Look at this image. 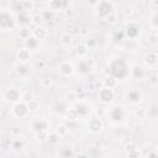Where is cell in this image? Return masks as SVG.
Wrapping results in <instances>:
<instances>
[{
  "instance_id": "4dcf8cb0",
  "label": "cell",
  "mask_w": 158,
  "mask_h": 158,
  "mask_svg": "<svg viewBox=\"0 0 158 158\" xmlns=\"http://www.w3.org/2000/svg\"><path fill=\"white\" fill-rule=\"evenodd\" d=\"M99 2H100L99 0H88V4H89L90 6H94V7H95V6H98V5H99Z\"/></svg>"
},
{
  "instance_id": "d590c367",
  "label": "cell",
  "mask_w": 158,
  "mask_h": 158,
  "mask_svg": "<svg viewBox=\"0 0 158 158\" xmlns=\"http://www.w3.org/2000/svg\"><path fill=\"white\" fill-rule=\"evenodd\" d=\"M152 4H153V6L158 7V0H152Z\"/></svg>"
},
{
  "instance_id": "8fae6325",
  "label": "cell",
  "mask_w": 158,
  "mask_h": 158,
  "mask_svg": "<svg viewBox=\"0 0 158 158\" xmlns=\"http://www.w3.org/2000/svg\"><path fill=\"white\" fill-rule=\"evenodd\" d=\"M72 42H73V36H72L70 33L64 32V33L60 35V37H59V43H60L62 46L68 47V46L72 44Z\"/></svg>"
},
{
  "instance_id": "603a6c76",
  "label": "cell",
  "mask_w": 158,
  "mask_h": 158,
  "mask_svg": "<svg viewBox=\"0 0 158 158\" xmlns=\"http://www.w3.org/2000/svg\"><path fill=\"white\" fill-rule=\"evenodd\" d=\"M148 81H149V84L153 85V86L158 85V74H156V73L149 74V75H148Z\"/></svg>"
},
{
  "instance_id": "d4e9b609",
  "label": "cell",
  "mask_w": 158,
  "mask_h": 158,
  "mask_svg": "<svg viewBox=\"0 0 158 158\" xmlns=\"http://www.w3.org/2000/svg\"><path fill=\"white\" fill-rule=\"evenodd\" d=\"M33 99V95L31 94V93H28V91H26V93H23L22 95H21V100L23 101V102H28L30 100H32Z\"/></svg>"
},
{
  "instance_id": "d6a6232c",
  "label": "cell",
  "mask_w": 158,
  "mask_h": 158,
  "mask_svg": "<svg viewBox=\"0 0 158 158\" xmlns=\"http://www.w3.org/2000/svg\"><path fill=\"white\" fill-rule=\"evenodd\" d=\"M9 4H10L11 6H16V5H19V4H20V0H10V1H9Z\"/></svg>"
},
{
  "instance_id": "5b68a950",
  "label": "cell",
  "mask_w": 158,
  "mask_h": 158,
  "mask_svg": "<svg viewBox=\"0 0 158 158\" xmlns=\"http://www.w3.org/2000/svg\"><path fill=\"white\" fill-rule=\"evenodd\" d=\"M58 68H59V73L64 77H70L75 72V68L70 62H62Z\"/></svg>"
},
{
  "instance_id": "4fadbf2b",
  "label": "cell",
  "mask_w": 158,
  "mask_h": 158,
  "mask_svg": "<svg viewBox=\"0 0 158 158\" xmlns=\"http://www.w3.org/2000/svg\"><path fill=\"white\" fill-rule=\"evenodd\" d=\"M88 51H89V47L85 43H80V44H78L75 47V52H77V54H79V57L86 56L88 54Z\"/></svg>"
},
{
  "instance_id": "ac0fdd59",
  "label": "cell",
  "mask_w": 158,
  "mask_h": 158,
  "mask_svg": "<svg viewBox=\"0 0 158 158\" xmlns=\"http://www.w3.org/2000/svg\"><path fill=\"white\" fill-rule=\"evenodd\" d=\"M68 131H69V128H68V126H65V125H63V123H60V125H58L57 126V128H56V132L60 136V137H63V136H65L67 133H68Z\"/></svg>"
},
{
  "instance_id": "ba28073f",
  "label": "cell",
  "mask_w": 158,
  "mask_h": 158,
  "mask_svg": "<svg viewBox=\"0 0 158 158\" xmlns=\"http://www.w3.org/2000/svg\"><path fill=\"white\" fill-rule=\"evenodd\" d=\"M31 57V53H30V49L27 47H22L19 52H17V59L20 60V63H26L28 62Z\"/></svg>"
},
{
  "instance_id": "f1b7e54d",
  "label": "cell",
  "mask_w": 158,
  "mask_h": 158,
  "mask_svg": "<svg viewBox=\"0 0 158 158\" xmlns=\"http://www.w3.org/2000/svg\"><path fill=\"white\" fill-rule=\"evenodd\" d=\"M74 15V10L72 9V7H67V10H65V16L67 17H72Z\"/></svg>"
},
{
  "instance_id": "2e32d148",
  "label": "cell",
  "mask_w": 158,
  "mask_h": 158,
  "mask_svg": "<svg viewBox=\"0 0 158 158\" xmlns=\"http://www.w3.org/2000/svg\"><path fill=\"white\" fill-rule=\"evenodd\" d=\"M78 93L77 91H74V90H70V91H68L67 94H65V100L68 101V102H75V101H78Z\"/></svg>"
},
{
  "instance_id": "74e56055",
  "label": "cell",
  "mask_w": 158,
  "mask_h": 158,
  "mask_svg": "<svg viewBox=\"0 0 158 158\" xmlns=\"http://www.w3.org/2000/svg\"><path fill=\"white\" fill-rule=\"evenodd\" d=\"M44 1H51V0H44Z\"/></svg>"
},
{
  "instance_id": "4316f807",
  "label": "cell",
  "mask_w": 158,
  "mask_h": 158,
  "mask_svg": "<svg viewBox=\"0 0 158 158\" xmlns=\"http://www.w3.org/2000/svg\"><path fill=\"white\" fill-rule=\"evenodd\" d=\"M41 84H42L43 88H49L52 85V80H51V78H43Z\"/></svg>"
},
{
  "instance_id": "3957f363",
  "label": "cell",
  "mask_w": 158,
  "mask_h": 158,
  "mask_svg": "<svg viewBox=\"0 0 158 158\" xmlns=\"http://www.w3.org/2000/svg\"><path fill=\"white\" fill-rule=\"evenodd\" d=\"M104 128V123L101 121V117H93L89 120L88 122V130L89 132L96 135V133H100Z\"/></svg>"
},
{
  "instance_id": "836d02e7",
  "label": "cell",
  "mask_w": 158,
  "mask_h": 158,
  "mask_svg": "<svg viewBox=\"0 0 158 158\" xmlns=\"http://www.w3.org/2000/svg\"><path fill=\"white\" fill-rule=\"evenodd\" d=\"M104 112H105V111H104L102 109H98V110H96V115H98V117H100L101 115H104Z\"/></svg>"
},
{
  "instance_id": "8992f818",
  "label": "cell",
  "mask_w": 158,
  "mask_h": 158,
  "mask_svg": "<svg viewBox=\"0 0 158 158\" xmlns=\"http://www.w3.org/2000/svg\"><path fill=\"white\" fill-rule=\"evenodd\" d=\"M143 62H144L146 65H148L151 68L156 67L157 63H158V54L156 52H153V51H149L143 56Z\"/></svg>"
},
{
  "instance_id": "30bf717a",
  "label": "cell",
  "mask_w": 158,
  "mask_h": 158,
  "mask_svg": "<svg viewBox=\"0 0 158 158\" xmlns=\"http://www.w3.org/2000/svg\"><path fill=\"white\" fill-rule=\"evenodd\" d=\"M117 84H118L117 79H116L115 77H112V75H107V77H105L104 81H102V85L106 86V88H110V89H115V88L117 86Z\"/></svg>"
},
{
  "instance_id": "9c48e42d",
  "label": "cell",
  "mask_w": 158,
  "mask_h": 158,
  "mask_svg": "<svg viewBox=\"0 0 158 158\" xmlns=\"http://www.w3.org/2000/svg\"><path fill=\"white\" fill-rule=\"evenodd\" d=\"M47 30H46V27H43V26H36V28L32 31V36L35 37V38H37L38 41L40 40H43L46 36H47Z\"/></svg>"
},
{
  "instance_id": "8d00e7d4",
  "label": "cell",
  "mask_w": 158,
  "mask_h": 158,
  "mask_svg": "<svg viewBox=\"0 0 158 158\" xmlns=\"http://www.w3.org/2000/svg\"><path fill=\"white\" fill-rule=\"evenodd\" d=\"M157 52H158V43H157Z\"/></svg>"
},
{
  "instance_id": "1f68e13d",
  "label": "cell",
  "mask_w": 158,
  "mask_h": 158,
  "mask_svg": "<svg viewBox=\"0 0 158 158\" xmlns=\"http://www.w3.org/2000/svg\"><path fill=\"white\" fill-rule=\"evenodd\" d=\"M85 44H86V46L90 48L91 46H94V44H95V40H94V38H89V40L86 41V43H85Z\"/></svg>"
},
{
  "instance_id": "cb8c5ba5",
  "label": "cell",
  "mask_w": 158,
  "mask_h": 158,
  "mask_svg": "<svg viewBox=\"0 0 158 158\" xmlns=\"http://www.w3.org/2000/svg\"><path fill=\"white\" fill-rule=\"evenodd\" d=\"M47 137H48V133H47L46 130H41V131L37 133V139H38L40 142H44V141H47Z\"/></svg>"
},
{
  "instance_id": "83f0119b",
  "label": "cell",
  "mask_w": 158,
  "mask_h": 158,
  "mask_svg": "<svg viewBox=\"0 0 158 158\" xmlns=\"http://www.w3.org/2000/svg\"><path fill=\"white\" fill-rule=\"evenodd\" d=\"M148 41H149L151 43H158V35H157V33L149 35V36H148Z\"/></svg>"
},
{
  "instance_id": "e575fe53",
  "label": "cell",
  "mask_w": 158,
  "mask_h": 158,
  "mask_svg": "<svg viewBox=\"0 0 158 158\" xmlns=\"http://www.w3.org/2000/svg\"><path fill=\"white\" fill-rule=\"evenodd\" d=\"M88 32H89V31H88V28H81V30H80V33H81L83 36H84V35H86Z\"/></svg>"
},
{
  "instance_id": "7a4b0ae2",
  "label": "cell",
  "mask_w": 158,
  "mask_h": 158,
  "mask_svg": "<svg viewBox=\"0 0 158 158\" xmlns=\"http://www.w3.org/2000/svg\"><path fill=\"white\" fill-rule=\"evenodd\" d=\"M12 115L17 118H21V117H25L27 115V112H30L28 107H27V104L23 102L22 100L19 101V102H15L14 107H12Z\"/></svg>"
},
{
  "instance_id": "5bb4252c",
  "label": "cell",
  "mask_w": 158,
  "mask_h": 158,
  "mask_svg": "<svg viewBox=\"0 0 158 158\" xmlns=\"http://www.w3.org/2000/svg\"><path fill=\"white\" fill-rule=\"evenodd\" d=\"M59 139H60V136L54 131V132H51L48 133V137H47V142L49 144H57L59 143Z\"/></svg>"
},
{
  "instance_id": "d6986e66",
  "label": "cell",
  "mask_w": 158,
  "mask_h": 158,
  "mask_svg": "<svg viewBox=\"0 0 158 158\" xmlns=\"http://www.w3.org/2000/svg\"><path fill=\"white\" fill-rule=\"evenodd\" d=\"M19 35H20V37H21L22 40H27V38H30V37L32 36V32H31L27 27H22V28L20 30Z\"/></svg>"
},
{
  "instance_id": "6da1fadb",
  "label": "cell",
  "mask_w": 158,
  "mask_h": 158,
  "mask_svg": "<svg viewBox=\"0 0 158 158\" xmlns=\"http://www.w3.org/2000/svg\"><path fill=\"white\" fill-rule=\"evenodd\" d=\"M98 95H99V99L101 102H105V104H109V102H112L114 99H115V93H114V89H110V88H106V86H102L99 89L98 91Z\"/></svg>"
},
{
  "instance_id": "7c38bea8",
  "label": "cell",
  "mask_w": 158,
  "mask_h": 158,
  "mask_svg": "<svg viewBox=\"0 0 158 158\" xmlns=\"http://www.w3.org/2000/svg\"><path fill=\"white\" fill-rule=\"evenodd\" d=\"M79 117V111L78 109H74V107H69L67 114H65V118L67 120H70V121H74Z\"/></svg>"
},
{
  "instance_id": "7402d4cb",
  "label": "cell",
  "mask_w": 158,
  "mask_h": 158,
  "mask_svg": "<svg viewBox=\"0 0 158 158\" xmlns=\"http://www.w3.org/2000/svg\"><path fill=\"white\" fill-rule=\"evenodd\" d=\"M105 21L109 22V23H115L117 21V15L115 12H110L109 15L105 16Z\"/></svg>"
},
{
  "instance_id": "484cf974",
  "label": "cell",
  "mask_w": 158,
  "mask_h": 158,
  "mask_svg": "<svg viewBox=\"0 0 158 158\" xmlns=\"http://www.w3.org/2000/svg\"><path fill=\"white\" fill-rule=\"evenodd\" d=\"M123 147H125V151L127 152V154L137 149V148H136V144H135L133 142H131V143H127V144H126V146H123Z\"/></svg>"
},
{
  "instance_id": "9a60e30c",
  "label": "cell",
  "mask_w": 158,
  "mask_h": 158,
  "mask_svg": "<svg viewBox=\"0 0 158 158\" xmlns=\"http://www.w3.org/2000/svg\"><path fill=\"white\" fill-rule=\"evenodd\" d=\"M133 115H135L137 118H146L147 115H148V111H147L144 107H137V109H135Z\"/></svg>"
},
{
  "instance_id": "ffe728a7",
  "label": "cell",
  "mask_w": 158,
  "mask_h": 158,
  "mask_svg": "<svg viewBox=\"0 0 158 158\" xmlns=\"http://www.w3.org/2000/svg\"><path fill=\"white\" fill-rule=\"evenodd\" d=\"M22 7L26 11H32L35 9V2L32 0H23L22 1Z\"/></svg>"
},
{
  "instance_id": "e0dca14e",
  "label": "cell",
  "mask_w": 158,
  "mask_h": 158,
  "mask_svg": "<svg viewBox=\"0 0 158 158\" xmlns=\"http://www.w3.org/2000/svg\"><path fill=\"white\" fill-rule=\"evenodd\" d=\"M26 104H27V107H28L30 112H35V111H37V110L40 109V102H38L36 99H32V100H30V101L26 102Z\"/></svg>"
},
{
  "instance_id": "f546056e",
  "label": "cell",
  "mask_w": 158,
  "mask_h": 158,
  "mask_svg": "<svg viewBox=\"0 0 158 158\" xmlns=\"http://www.w3.org/2000/svg\"><path fill=\"white\" fill-rule=\"evenodd\" d=\"M131 142H133V141H132V138H130V137H125V138L121 141V143H122L123 146H126L127 143H131Z\"/></svg>"
},
{
  "instance_id": "277c9868",
  "label": "cell",
  "mask_w": 158,
  "mask_h": 158,
  "mask_svg": "<svg viewBox=\"0 0 158 158\" xmlns=\"http://www.w3.org/2000/svg\"><path fill=\"white\" fill-rule=\"evenodd\" d=\"M21 95L20 91L16 88H9L5 93V99L6 101H11V102H19V100H21Z\"/></svg>"
},
{
  "instance_id": "52a82bcc",
  "label": "cell",
  "mask_w": 158,
  "mask_h": 158,
  "mask_svg": "<svg viewBox=\"0 0 158 158\" xmlns=\"http://www.w3.org/2000/svg\"><path fill=\"white\" fill-rule=\"evenodd\" d=\"M127 100L132 104H137V102L142 101V93L137 89H131L127 93Z\"/></svg>"
},
{
  "instance_id": "44dd1931",
  "label": "cell",
  "mask_w": 158,
  "mask_h": 158,
  "mask_svg": "<svg viewBox=\"0 0 158 158\" xmlns=\"http://www.w3.org/2000/svg\"><path fill=\"white\" fill-rule=\"evenodd\" d=\"M32 22H33L36 26L42 25V23L44 22V17H43V15H40V14L33 15V16H32Z\"/></svg>"
}]
</instances>
